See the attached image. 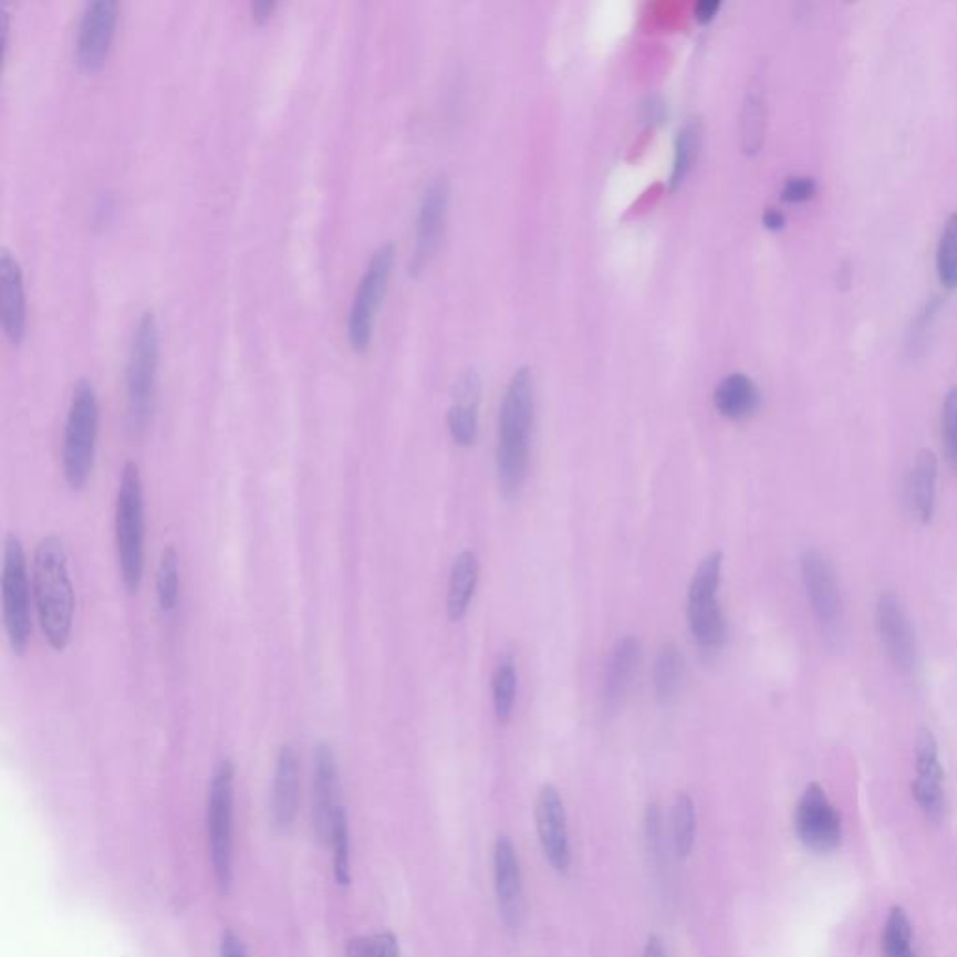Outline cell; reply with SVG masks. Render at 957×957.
<instances>
[{
	"label": "cell",
	"mask_w": 957,
	"mask_h": 957,
	"mask_svg": "<svg viewBox=\"0 0 957 957\" xmlns=\"http://www.w3.org/2000/svg\"><path fill=\"white\" fill-rule=\"evenodd\" d=\"M32 596L43 639L56 653L66 651L75 623V587L62 537L48 535L32 555Z\"/></svg>",
	"instance_id": "6da1fadb"
},
{
	"label": "cell",
	"mask_w": 957,
	"mask_h": 957,
	"mask_svg": "<svg viewBox=\"0 0 957 957\" xmlns=\"http://www.w3.org/2000/svg\"><path fill=\"white\" fill-rule=\"evenodd\" d=\"M535 419V387L530 368L512 374L501 401L498 422L496 471L506 500H514L524 487L530 468L531 430Z\"/></svg>",
	"instance_id": "7a4b0ae2"
},
{
	"label": "cell",
	"mask_w": 957,
	"mask_h": 957,
	"mask_svg": "<svg viewBox=\"0 0 957 957\" xmlns=\"http://www.w3.org/2000/svg\"><path fill=\"white\" fill-rule=\"evenodd\" d=\"M115 544L122 585L137 595L145 579V482L139 464H124L115 503Z\"/></svg>",
	"instance_id": "3957f363"
},
{
	"label": "cell",
	"mask_w": 957,
	"mask_h": 957,
	"mask_svg": "<svg viewBox=\"0 0 957 957\" xmlns=\"http://www.w3.org/2000/svg\"><path fill=\"white\" fill-rule=\"evenodd\" d=\"M100 434V401L91 379L73 386L62 438V474L73 492L85 490L96 464Z\"/></svg>",
	"instance_id": "277c9868"
},
{
	"label": "cell",
	"mask_w": 957,
	"mask_h": 957,
	"mask_svg": "<svg viewBox=\"0 0 957 957\" xmlns=\"http://www.w3.org/2000/svg\"><path fill=\"white\" fill-rule=\"evenodd\" d=\"M159 376V324L156 314H141L133 332L126 365L127 425L143 434L152 422Z\"/></svg>",
	"instance_id": "5b68a950"
},
{
	"label": "cell",
	"mask_w": 957,
	"mask_h": 957,
	"mask_svg": "<svg viewBox=\"0 0 957 957\" xmlns=\"http://www.w3.org/2000/svg\"><path fill=\"white\" fill-rule=\"evenodd\" d=\"M0 599H2V625L7 633L10 649L23 656L32 638V579L24 547L15 533L7 535L2 554V576H0Z\"/></svg>",
	"instance_id": "8992f818"
},
{
	"label": "cell",
	"mask_w": 957,
	"mask_h": 957,
	"mask_svg": "<svg viewBox=\"0 0 957 957\" xmlns=\"http://www.w3.org/2000/svg\"><path fill=\"white\" fill-rule=\"evenodd\" d=\"M235 763L223 759L217 764L208 789V843L217 885L230 891L235 870Z\"/></svg>",
	"instance_id": "52a82bcc"
},
{
	"label": "cell",
	"mask_w": 957,
	"mask_h": 957,
	"mask_svg": "<svg viewBox=\"0 0 957 957\" xmlns=\"http://www.w3.org/2000/svg\"><path fill=\"white\" fill-rule=\"evenodd\" d=\"M395 259H397V251L393 243L379 246L368 260L367 268L363 271L355 289L349 314V343L350 349L357 354L367 352L373 341L374 322L379 305L384 302V295L389 289Z\"/></svg>",
	"instance_id": "ba28073f"
},
{
	"label": "cell",
	"mask_w": 957,
	"mask_h": 957,
	"mask_svg": "<svg viewBox=\"0 0 957 957\" xmlns=\"http://www.w3.org/2000/svg\"><path fill=\"white\" fill-rule=\"evenodd\" d=\"M118 24V2L94 0L81 13L73 56L86 73L100 72L108 61Z\"/></svg>",
	"instance_id": "9c48e42d"
},
{
	"label": "cell",
	"mask_w": 957,
	"mask_h": 957,
	"mask_svg": "<svg viewBox=\"0 0 957 957\" xmlns=\"http://www.w3.org/2000/svg\"><path fill=\"white\" fill-rule=\"evenodd\" d=\"M875 625L892 666L902 675L915 674L920 663L915 626L911 623L904 604L894 593H883L880 596L875 606Z\"/></svg>",
	"instance_id": "30bf717a"
},
{
	"label": "cell",
	"mask_w": 957,
	"mask_h": 957,
	"mask_svg": "<svg viewBox=\"0 0 957 957\" xmlns=\"http://www.w3.org/2000/svg\"><path fill=\"white\" fill-rule=\"evenodd\" d=\"M795 826L801 842L815 853H831L842 842V818L819 783H810L802 793Z\"/></svg>",
	"instance_id": "8fae6325"
},
{
	"label": "cell",
	"mask_w": 957,
	"mask_h": 957,
	"mask_svg": "<svg viewBox=\"0 0 957 957\" xmlns=\"http://www.w3.org/2000/svg\"><path fill=\"white\" fill-rule=\"evenodd\" d=\"M801 574L808 603L819 625L825 633H836L842 621V593L831 561L819 550H802Z\"/></svg>",
	"instance_id": "7c38bea8"
},
{
	"label": "cell",
	"mask_w": 957,
	"mask_h": 957,
	"mask_svg": "<svg viewBox=\"0 0 957 957\" xmlns=\"http://www.w3.org/2000/svg\"><path fill=\"white\" fill-rule=\"evenodd\" d=\"M447 206H449V181L446 176H436L423 194L422 205L417 211L416 238L414 251L409 259V273L419 275L434 253L438 251L444 227H446Z\"/></svg>",
	"instance_id": "4fadbf2b"
},
{
	"label": "cell",
	"mask_w": 957,
	"mask_h": 957,
	"mask_svg": "<svg viewBox=\"0 0 957 957\" xmlns=\"http://www.w3.org/2000/svg\"><path fill=\"white\" fill-rule=\"evenodd\" d=\"M535 821L541 847L555 872L565 873L571 866L566 812L560 791L547 783L542 786L535 802Z\"/></svg>",
	"instance_id": "5bb4252c"
},
{
	"label": "cell",
	"mask_w": 957,
	"mask_h": 957,
	"mask_svg": "<svg viewBox=\"0 0 957 957\" xmlns=\"http://www.w3.org/2000/svg\"><path fill=\"white\" fill-rule=\"evenodd\" d=\"M341 804L337 753L330 742H319L313 759V818L320 840L330 842Z\"/></svg>",
	"instance_id": "9a60e30c"
},
{
	"label": "cell",
	"mask_w": 957,
	"mask_h": 957,
	"mask_svg": "<svg viewBox=\"0 0 957 957\" xmlns=\"http://www.w3.org/2000/svg\"><path fill=\"white\" fill-rule=\"evenodd\" d=\"M915 799L926 818L940 819L945 813V772L940 767L939 747L935 735L922 728L916 735Z\"/></svg>",
	"instance_id": "2e32d148"
},
{
	"label": "cell",
	"mask_w": 957,
	"mask_h": 957,
	"mask_svg": "<svg viewBox=\"0 0 957 957\" xmlns=\"http://www.w3.org/2000/svg\"><path fill=\"white\" fill-rule=\"evenodd\" d=\"M495 886L501 920L509 929H518L524 918V886L517 850L507 836L496 842Z\"/></svg>",
	"instance_id": "e0dca14e"
},
{
	"label": "cell",
	"mask_w": 957,
	"mask_h": 957,
	"mask_svg": "<svg viewBox=\"0 0 957 957\" xmlns=\"http://www.w3.org/2000/svg\"><path fill=\"white\" fill-rule=\"evenodd\" d=\"M0 319L2 330L13 346L27 337V295L23 271L7 249L0 251Z\"/></svg>",
	"instance_id": "ac0fdd59"
},
{
	"label": "cell",
	"mask_w": 957,
	"mask_h": 957,
	"mask_svg": "<svg viewBox=\"0 0 957 957\" xmlns=\"http://www.w3.org/2000/svg\"><path fill=\"white\" fill-rule=\"evenodd\" d=\"M479 403L481 378L476 368H468L458 378L451 408L447 412V427L457 446L471 447L476 444L479 433Z\"/></svg>",
	"instance_id": "d6986e66"
},
{
	"label": "cell",
	"mask_w": 957,
	"mask_h": 957,
	"mask_svg": "<svg viewBox=\"0 0 957 957\" xmlns=\"http://www.w3.org/2000/svg\"><path fill=\"white\" fill-rule=\"evenodd\" d=\"M300 807V761L290 745L279 748L273 774V821L279 831H289Z\"/></svg>",
	"instance_id": "ffe728a7"
},
{
	"label": "cell",
	"mask_w": 957,
	"mask_h": 957,
	"mask_svg": "<svg viewBox=\"0 0 957 957\" xmlns=\"http://www.w3.org/2000/svg\"><path fill=\"white\" fill-rule=\"evenodd\" d=\"M639 642L626 634L615 642L610 653L603 683V709L614 712L633 685L634 674L638 669Z\"/></svg>",
	"instance_id": "44dd1931"
},
{
	"label": "cell",
	"mask_w": 957,
	"mask_h": 957,
	"mask_svg": "<svg viewBox=\"0 0 957 957\" xmlns=\"http://www.w3.org/2000/svg\"><path fill=\"white\" fill-rule=\"evenodd\" d=\"M688 626L694 639L705 651L722 647L728 634V623L718 603V595L688 596Z\"/></svg>",
	"instance_id": "7402d4cb"
},
{
	"label": "cell",
	"mask_w": 957,
	"mask_h": 957,
	"mask_svg": "<svg viewBox=\"0 0 957 957\" xmlns=\"http://www.w3.org/2000/svg\"><path fill=\"white\" fill-rule=\"evenodd\" d=\"M937 476H939V464L932 451H920L916 457L909 474V503L911 511L920 520L922 524H929L935 512V500H937Z\"/></svg>",
	"instance_id": "603a6c76"
},
{
	"label": "cell",
	"mask_w": 957,
	"mask_h": 957,
	"mask_svg": "<svg viewBox=\"0 0 957 957\" xmlns=\"http://www.w3.org/2000/svg\"><path fill=\"white\" fill-rule=\"evenodd\" d=\"M712 401L724 417L739 422L752 416L758 409L761 397L756 382L750 376L734 373L720 379Z\"/></svg>",
	"instance_id": "cb8c5ba5"
},
{
	"label": "cell",
	"mask_w": 957,
	"mask_h": 957,
	"mask_svg": "<svg viewBox=\"0 0 957 957\" xmlns=\"http://www.w3.org/2000/svg\"><path fill=\"white\" fill-rule=\"evenodd\" d=\"M479 582V561L471 550H464L453 563L447 590V615L451 621L462 620Z\"/></svg>",
	"instance_id": "d4e9b609"
},
{
	"label": "cell",
	"mask_w": 957,
	"mask_h": 957,
	"mask_svg": "<svg viewBox=\"0 0 957 957\" xmlns=\"http://www.w3.org/2000/svg\"><path fill=\"white\" fill-rule=\"evenodd\" d=\"M685 655L680 653L679 645L666 642L658 649L653 666V687L655 696L660 705L674 704L677 694L680 693L683 680H685Z\"/></svg>",
	"instance_id": "484cf974"
},
{
	"label": "cell",
	"mask_w": 957,
	"mask_h": 957,
	"mask_svg": "<svg viewBox=\"0 0 957 957\" xmlns=\"http://www.w3.org/2000/svg\"><path fill=\"white\" fill-rule=\"evenodd\" d=\"M180 555L173 544H167L159 555L156 572L157 606L165 617L175 615L180 606Z\"/></svg>",
	"instance_id": "4316f807"
},
{
	"label": "cell",
	"mask_w": 957,
	"mask_h": 957,
	"mask_svg": "<svg viewBox=\"0 0 957 957\" xmlns=\"http://www.w3.org/2000/svg\"><path fill=\"white\" fill-rule=\"evenodd\" d=\"M517 664L511 655H503L492 675V699L496 717L500 722H509L517 699Z\"/></svg>",
	"instance_id": "83f0119b"
},
{
	"label": "cell",
	"mask_w": 957,
	"mask_h": 957,
	"mask_svg": "<svg viewBox=\"0 0 957 957\" xmlns=\"http://www.w3.org/2000/svg\"><path fill=\"white\" fill-rule=\"evenodd\" d=\"M701 145V124L699 121H688L680 127L675 137L674 167H672V187L679 186L685 180L688 170L693 169L694 159L698 156Z\"/></svg>",
	"instance_id": "f1b7e54d"
},
{
	"label": "cell",
	"mask_w": 957,
	"mask_h": 957,
	"mask_svg": "<svg viewBox=\"0 0 957 957\" xmlns=\"http://www.w3.org/2000/svg\"><path fill=\"white\" fill-rule=\"evenodd\" d=\"M913 927L909 916L902 907H894L886 918L883 934V956L885 957H918L913 945Z\"/></svg>",
	"instance_id": "f546056e"
},
{
	"label": "cell",
	"mask_w": 957,
	"mask_h": 957,
	"mask_svg": "<svg viewBox=\"0 0 957 957\" xmlns=\"http://www.w3.org/2000/svg\"><path fill=\"white\" fill-rule=\"evenodd\" d=\"M672 831H674L677 855H690L696 840V808L693 799L685 793L675 799L674 810H672Z\"/></svg>",
	"instance_id": "4dcf8cb0"
},
{
	"label": "cell",
	"mask_w": 957,
	"mask_h": 957,
	"mask_svg": "<svg viewBox=\"0 0 957 957\" xmlns=\"http://www.w3.org/2000/svg\"><path fill=\"white\" fill-rule=\"evenodd\" d=\"M937 275L945 289H957V211L948 217L937 246Z\"/></svg>",
	"instance_id": "1f68e13d"
},
{
	"label": "cell",
	"mask_w": 957,
	"mask_h": 957,
	"mask_svg": "<svg viewBox=\"0 0 957 957\" xmlns=\"http://www.w3.org/2000/svg\"><path fill=\"white\" fill-rule=\"evenodd\" d=\"M330 842L333 847V866H335V877L339 885H349L350 883V831L349 815L346 808H341L335 821H333L332 834Z\"/></svg>",
	"instance_id": "d6a6232c"
},
{
	"label": "cell",
	"mask_w": 957,
	"mask_h": 957,
	"mask_svg": "<svg viewBox=\"0 0 957 957\" xmlns=\"http://www.w3.org/2000/svg\"><path fill=\"white\" fill-rule=\"evenodd\" d=\"M401 948L395 935L389 932L384 934L363 935L350 940L346 948V957H398Z\"/></svg>",
	"instance_id": "836d02e7"
},
{
	"label": "cell",
	"mask_w": 957,
	"mask_h": 957,
	"mask_svg": "<svg viewBox=\"0 0 957 957\" xmlns=\"http://www.w3.org/2000/svg\"><path fill=\"white\" fill-rule=\"evenodd\" d=\"M763 102L758 94H750L742 111V148L748 154L759 150L763 139Z\"/></svg>",
	"instance_id": "e575fe53"
},
{
	"label": "cell",
	"mask_w": 957,
	"mask_h": 957,
	"mask_svg": "<svg viewBox=\"0 0 957 957\" xmlns=\"http://www.w3.org/2000/svg\"><path fill=\"white\" fill-rule=\"evenodd\" d=\"M940 427H943L946 460L950 464L951 470L957 474V387L946 395Z\"/></svg>",
	"instance_id": "d590c367"
},
{
	"label": "cell",
	"mask_w": 957,
	"mask_h": 957,
	"mask_svg": "<svg viewBox=\"0 0 957 957\" xmlns=\"http://www.w3.org/2000/svg\"><path fill=\"white\" fill-rule=\"evenodd\" d=\"M818 194V184L810 176H791L782 187V199L786 202H807Z\"/></svg>",
	"instance_id": "8d00e7d4"
},
{
	"label": "cell",
	"mask_w": 957,
	"mask_h": 957,
	"mask_svg": "<svg viewBox=\"0 0 957 957\" xmlns=\"http://www.w3.org/2000/svg\"><path fill=\"white\" fill-rule=\"evenodd\" d=\"M249 10H251L253 23L262 27V24L268 23L273 18V13L278 10V4L273 0H257V2H251Z\"/></svg>",
	"instance_id": "74e56055"
},
{
	"label": "cell",
	"mask_w": 957,
	"mask_h": 957,
	"mask_svg": "<svg viewBox=\"0 0 957 957\" xmlns=\"http://www.w3.org/2000/svg\"><path fill=\"white\" fill-rule=\"evenodd\" d=\"M221 957H249L246 946L232 932H227L221 940Z\"/></svg>",
	"instance_id": "f35d334b"
},
{
	"label": "cell",
	"mask_w": 957,
	"mask_h": 957,
	"mask_svg": "<svg viewBox=\"0 0 957 957\" xmlns=\"http://www.w3.org/2000/svg\"><path fill=\"white\" fill-rule=\"evenodd\" d=\"M718 8H720L718 0H699L694 8V13H696L699 23H709L710 19L717 15Z\"/></svg>",
	"instance_id": "ab89813d"
},
{
	"label": "cell",
	"mask_w": 957,
	"mask_h": 957,
	"mask_svg": "<svg viewBox=\"0 0 957 957\" xmlns=\"http://www.w3.org/2000/svg\"><path fill=\"white\" fill-rule=\"evenodd\" d=\"M763 223L767 229L780 230L786 225V217L777 208H767V211L763 214Z\"/></svg>",
	"instance_id": "60d3db41"
},
{
	"label": "cell",
	"mask_w": 957,
	"mask_h": 957,
	"mask_svg": "<svg viewBox=\"0 0 957 957\" xmlns=\"http://www.w3.org/2000/svg\"><path fill=\"white\" fill-rule=\"evenodd\" d=\"M644 108L645 118H649V121H660L664 116V103L658 97H649Z\"/></svg>",
	"instance_id": "b9f144b4"
},
{
	"label": "cell",
	"mask_w": 957,
	"mask_h": 957,
	"mask_svg": "<svg viewBox=\"0 0 957 957\" xmlns=\"http://www.w3.org/2000/svg\"><path fill=\"white\" fill-rule=\"evenodd\" d=\"M644 957H666L663 943L656 939V937H651L647 940V946H645Z\"/></svg>",
	"instance_id": "7bdbcfd3"
},
{
	"label": "cell",
	"mask_w": 957,
	"mask_h": 957,
	"mask_svg": "<svg viewBox=\"0 0 957 957\" xmlns=\"http://www.w3.org/2000/svg\"><path fill=\"white\" fill-rule=\"evenodd\" d=\"M8 18H10V13H8L7 7L2 4V7H0V23H2V40H4V43H8V32H10Z\"/></svg>",
	"instance_id": "ee69618b"
}]
</instances>
